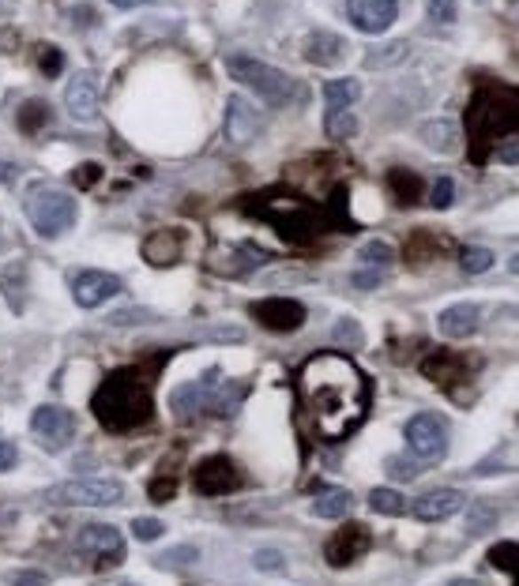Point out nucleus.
Returning a JSON list of instances; mask_svg holds the SVG:
<instances>
[{
    "mask_svg": "<svg viewBox=\"0 0 519 586\" xmlns=\"http://www.w3.org/2000/svg\"><path fill=\"white\" fill-rule=\"evenodd\" d=\"M253 316L267 327V331H279V335H290L305 324V305L294 297H267L253 305Z\"/></svg>",
    "mask_w": 519,
    "mask_h": 586,
    "instance_id": "obj_10",
    "label": "nucleus"
},
{
    "mask_svg": "<svg viewBox=\"0 0 519 586\" xmlns=\"http://www.w3.org/2000/svg\"><path fill=\"white\" fill-rule=\"evenodd\" d=\"M358 98H361V83H358V79H332V83L324 87L327 109H350Z\"/></svg>",
    "mask_w": 519,
    "mask_h": 586,
    "instance_id": "obj_22",
    "label": "nucleus"
},
{
    "mask_svg": "<svg viewBox=\"0 0 519 586\" xmlns=\"http://www.w3.org/2000/svg\"><path fill=\"white\" fill-rule=\"evenodd\" d=\"M90 410L98 418V425H106L109 433H129L151 421L154 399L136 372H109L102 379V387L94 391Z\"/></svg>",
    "mask_w": 519,
    "mask_h": 586,
    "instance_id": "obj_2",
    "label": "nucleus"
},
{
    "mask_svg": "<svg viewBox=\"0 0 519 586\" xmlns=\"http://www.w3.org/2000/svg\"><path fill=\"white\" fill-rule=\"evenodd\" d=\"M324 129H327V136H332V139H346V136L358 132V121L350 117V109H327Z\"/></svg>",
    "mask_w": 519,
    "mask_h": 586,
    "instance_id": "obj_27",
    "label": "nucleus"
},
{
    "mask_svg": "<svg viewBox=\"0 0 519 586\" xmlns=\"http://www.w3.org/2000/svg\"><path fill=\"white\" fill-rule=\"evenodd\" d=\"M162 530L166 527H162L159 519H136L132 522V534L139 537V542H154V537H162Z\"/></svg>",
    "mask_w": 519,
    "mask_h": 586,
    "instance_id": "obj_33",
    "label": "nucleus"
},
{
    "mask_svg": "<svg viewBox=\"0 0 519 586\" xmlns=\"http://www.w3.org/2000/svg\"><path fill=\"white\" fill-rule=\"evenodd\" d=\"M396 260V248H391L388 241H369V245H361V263H369V267H384Z\"/></svg>",
    "mask_w": 519,
    "mask_h": 586,
    "instance_id": "obj_29",
    "label": "nucleus"
},
{
    "mask_svg": "<svg viewBox=\"0 0 519 586\" xmlns=\"http://www.w3.org/2000/svg\"><path fill=\"white\" fill-rule=\"evenodd\" d=\"M30 433H35V440L42 448L60 451V448H68V440L75 436V418L65 406H38L35 418H30Z\"/></svg>",
    "mask_w": 519,
    "mask_h": 586,
    "instance_id": "obj_8",
    "label": "nucleus"
},
{
    "mask_svg": "<svg viewBox=\"0 0 519 586\" xmlns=\"http://www.w3.org/2000/svg\"><path fill=\"white\" fill-rule=\"evenodd\" d=\"M369 508L376 515H403L406 512V500H403L399 488L381 485V488H373V493H369Z\"/></svg>",
    "mask_w": 519,
    "mask_h": 586,
    "instance_id": "obj_23",
    "label": "nucleus"
},
{
    "mask_svg": "<svg viewBox=\"0 0 519 586\" xmlns=\"http://www.w3.org/2000/svg\"><path fill=\"white\" fill-rule=\"evenodd\" d=\"M193 481H196V488L203 496H226V493H233V488H241V473L226 455H211L196 466Z\"/></svg>",
    "mask_w": 519,
    "mask_h": 586,
    "instance_id": "obj_9",
    "label": "nucleus"
},
{
    "mask_svg": "<svg viewBox=\"0 0 519 586\" xmlns=\"http://www.w3.org/2000/svg\"><path fill=\"white\" fill-rule=\"evenodd\" d=\"M403 436H406V448H411L421 463H436V458L448 451V421L440 414H433V410L414 414L406 421Z\"/></svg>",
    "mask_w": 519,
    "mask_h": 586,
    "instance_id": "obj_6",
    "label": "nucleus"
},
{
    "mask_svg": "<svg viewBox=\"0 0 519 586\" xmlns=\"http://www.w3.org/2000/svg\"><path fill=\"white\" fill-rule=\"evenodd\" d=\"M226 72L238 79L241 87H248L253 94H260L267 105H290V102L297 98V90H302L294 75L279 72V68H271V65H263V60H256V57H230V60H226Z\"/></svg>",
    "mask_w": 519,
    "mask_h": 586,
    "instance_id": "obj_3",
    "label": "nucleus"
},
{
    "mask_svg": "<svg viewBox=\"0 0 519 586\" xmlns=\"http://www.w3.org/2000/svg\"><path fill=\"white\" fill-rule=\"evenodd\" d=\"M391 181H403V199H414V196H418L411 173H391Z\"/></svg>",
    "mask_w": 519,
    "mask_h": 586,
    "instance_id": "obj_42",
    "label": "nucleus"
},
{
    "mask_svg": "<svg viewBox=\"0 0 519 586\" xmlns=\"http://www.w3.org/2000/svg\"><path fill=\"white\" fill-rule=\"evenodd\" d=\"M490 564L508 567V572L519 575V545H515V542H500V545H493V549H490ZM515 586H519V579H515Z\"/></svg>",
    "mask_w": 519,
    "mask_h": 586,
    "instance_id": "obj_28",
    "label": "nucleus"
},
{
    "mask_svg": "<svg viewBox=\"0 0 519 586\" xmlns=\"http://www.w3.org/2000/svg\"><path fill=\"white\" fill-rule=\"evenodd\" d=\"M354 508V496L346 493V488H327V493L317 496V504H312V515H320V519H342V515H350Z\"/></svg>",
    "mask_w": 519,
    "mask_h": 586,
    "instance_id": "obj_21",
    "label": "nucleus"
},
{
    "mask_svg": "<svg viewBox=\"0 0 519 586\" xmlns=\"http://www.w3.org/2000/svg\"><path fill=\"white\" fill-rule=\"evenodd\" d=\"M98 98H102V83H98V75H94L90 68L75 72V75L68 79L65 105H68V113H72V117L90 121L94 113H98Z\"/></svg>",
    "mask_w": 519,
    "mask_h": 586,
    "instance_id": "obj_13",
    "label": "nucleus"
},
{
    "mask_svg": "<svg viewBox=\"0 0 519 586\" xmlns=\"http://www.w3.org/2000/svg\"><path fill=\"white\" fill-rule=\"evenodd\" d=\"M512 275H519V256H515V260H512Z\"/></svg>",
    "mask_w": 519,
    "mask_h": 586,
    "instance_id": "obj_47",
    "label": "nucleus"
},
{
    "mask_svg": "<svg viewBox=\"0 0 519 586\" xmlns=\"http://www.w3.org/2000/svg\"><path fill=\"white\" fill-rule=\"evenodd\" d=\"M426 15L433 23H455L460 20V4L455 0H426Z\"/></svg>",
    "mask_w": 519,
    "mask_h": 586,
    "instance_id": "obj_31",
    "label": "nucleus"
},
{
    "mask_svg": "<svg viewBox=\"0 0 519 586\" xmlns=\"http://www.w3.org/2000/svg\"><path fill=\"white\" fill-rule=\"evenodd\" d=\"M181 237L177 233H151L147 237V245H144V256L151 260V263H159V267H169L173 260L181 256Z\"/></svg>",
    "mask_w": 519,
    "mask_h": 586,
    "instance_id": "obj_20",
    "label": "nucleus"
},
{
    "mask_svg": "<svg viewBox=\"0 0 519 586\" xmlns=\"http://www.w3.org/2000/svg\"><path fill=\"white\" fill-rule=\"evenodd\" d=\"M429 203H433L436 211L452 207V203H455V181H452V177H436V181L429 184Z\"/></svg>",
    "mask_w": 519,
    "mask_h": 586,
    "instance_id": "obj_30",
    "label": "nucleus"
},
{
    "mask_svg": "<svg viewBox=\"0 0 519 586\" xmlns=\"http://www.w3.org/2000/svg\"><path fill=\"white\" fill-rule=\"evenodd\" d=\"M406 57V45L403 42H388V45H376V50L366 53V68H391V65H399V60Z\"/></svg>",
    "mask_w": 519,
    "mask_h": 586,
    "instance_id": "obj_25",
    "label": "nucleus"
},
{
    "mask_svg": "<svg viewBox=\"0 0 519 586\" xmlns=\"http://www.w3.org/2000/svg\"><path fill=\"white\" fill-rule=\"evenodd\" d=\"M106 4H114V8H121V12H132V8L151 4V0H106Z\"/></svg>",
    "mask_w": 519,
    "mask_h": 586,
    "instance_id": "obj_43",
    "label": "nucleus"
},
{
    "mask_svg": "<svg viewBox=\"0 0 519 586\" xmlns=\"http://www.w3.org/2000/svg\"><path fill=\"white\" fill-rule=\"evenodd\" d=\"M418 139L436 154H448L460 147V124L448 121V117H436V121H421L418 124Z\"/></svg>",
    "mask_w": 519,
    "mask_h": 586,
    "instance_id": "obj_17",
    "label": "nucleus"
},
{
    "mask_svg": "<svg viewBox=\"0 0 519 586\" xmlns=\"http://www.w3.org/2000/svg\"><path fill=\"white\" fill-rule=\"evenodd\" d=\"M399 20V0H350V23L366 35H384Z\"/></svg>",
    "mask_w": 519,
    "mask_h": 586,
    "instance_id": "obj_14",
    "label": "nucleus"
},
{
    "mask_svg": "<svg viewBox=\"0 0 519 586\" xmlns=\"http://www.w3.org/2000/svg\"><path fill=\"white\" fill-rule=\"evenodd\" d=\"M15 177H20V169H15V166H4V162H0V181H15Z\"/></svg>",
    "mask_w": 519,
    "mask_h": 586,
    "instance_id": "obj_45",
    "label": "nucleus"
},
{
    "mask_svg": "<svg viewBox=\"0 0 519 586\" xmlns=\"http://www.w3.org/2000/svg\"><path fill=\"white\" fill-rule=\"evenodd\" d=\"M267 260H271V252H263V248H253V245H238L233 248V275H253L256 267H263Z\"/></svg>",
    "mask_w": 519,
    "mask_h": 586,
    "instance_id": "obj_24",
    "label": "nucleus"
},
{
    "mask_svg": "<svg viewBox=\"0 0 519 586\" xmlns=\"http://www.w3.org/2000/svg\"><path fill=\"white\" fill-rule=\"evenodd\" d=\"M297 395L309 429L320 440H346L369 410V379L350 357L324 350L297 372Z\"/></svg>",
    "mask_w": 519,
    "mask_h": 586,
    "instance_id": "obj_1",
    "label": "nucleus"
},
{
    "mask_svg": "<svg viewBox=\"0 0 519 586\" xmlns=\"http://www.w3.org/2000/svg\"><path fill=\"white\" fill-rule=\"evenodd\" d=\"M60 65H65V57H60L57 50H42V72L45 75H50V79L60 75Z\"/></svg>",
    "mask_w": 519,
    "mask_h": 586,
    "instance_id": "obj_36",
    "label": "nucleus"
},
{
    "mask_svg": "<svg viewBox=\"0 0 519 586\" xmlns=\"http://www.w3.org/2000/svg\"><path fill=\"white\" fill-rule=\"evenodd\" d=\"M482 324V309L475 305V301H460V305H448L444 312H440V335H448V339H467V335H475Z\"/></svg>",
    "mask_w": 519,
    "mask_h": 586,
    "instance_id": "obj_16",
    "label": "nucleus"
},
{
    "mask_svg": "<svg viewBox=\"0 0 519 586\" xmlns=\"http://www.w3.org/2000/svg\"><path fill=\"white\" fill-rule=\"evenodd\" d=\"M490 267H493V252L490 248H475V245H470V248L460 252V271L463 275H485Z\"/></svg>",
    "mask_w": 519,
    "mask_h": 586,
    "instance_id": "obj_26",
    "label": "nucleus"
},
{
    "mask_svg": "<svg viewBox=\"0 0 519 586\" xmlns=\"http://www.w3.org/2000/svg\"><path fill=\"white\" fill-rule=\"evenodd\" d=\"M497 158L505 166H519V139H508V144H500L497 147Z\"/></svg>",
    "mask_w": 519,
    "mask_h": 586,
    "instance_id": "obj_39",
    "label": "nucleus"
},
{
    "mask_svg": "<svg viewBox=\"0 0 519 586\" xmlns=\"http://www.w3.org/2000/svg\"><path fill=\"white\" fill-rule=\"evenodd\" d=\"M114 324H124V320H147V312H117V316H109Z\"/></svg>",
    "mask_w": 519,
    "mask_h": 586,
    "instance_id": "obj_44",
    "label": "nucleus"
},
{
    "mask_svg": "<svg viewBox=\"0 0 519 586\" xmlns=\"http://www.w3.org/2000/svg\"><path fill=\"white\" fill-rule=\"evenodd\" d=\"M75 545H80L83 552H117L121 549V534L114 527H106V522H90V527L80 530Z\"/></svg>",
    "mask_w": 519,
    "mask_h": 586,
    "instance_id": "obj_19",
    "label": "nucleus"
},
{
    "mask_svg": "<svg viewBox=\"0 0 519 586\" xmlns=\"http://www.w3.org/2000/svg\"><path fill=\"white\" fill-rule=\"evenodd\" d=\"M98 181H102V166L98 162H83V166L72 169V184L75 188H94Z\"/></svg>",
    "mask_w": 519,
    "mask_h": 586,
    "instance_id": "obj_32",
    "label": "nucleus"
},
{
    "mask_svg": "<svg viewBox=\"0 0 519 586\" xmlns=\"http://www.w3.org/2000/svg\"><path fill=\"white\" fill-rule=\"evenodd\" d=\"M196 560V549H177V552H166V557H159V564H193Z\"/></svg>",
    "mask_w": 519,
    "mask_h": 586,
    "instance_id": "obj_41",
    "label": "nucleus"
},
{
    "mask_svg": "<svg viewBox=\"0 0 519 586\" xmlns=\"http://www.w3.org/2000/svg\"><path fill=\"white\" fill-rule=\"evenodd\" d=\"M475 522H470V534H478L482 527H485V522H490V527H493V519H497V508H493V504H475Z\"/></svg>",
    "mask_w": 519,
    "mask_h": 586,
    "instance_id": "obj_35",
    "label": "nucleus"
},
{
    "mask_svg": "<svg viewBox=\"0 0 519 586\" xmlns=\"http://www.w3.org/2000/svg\"><path fill=\"white\" fill-rule=\"evenodd\" d=\"M354 286L358 290H376V286H381V282H384V275L381 271H376V267H361V271H354Z\"/></svg>",
    "mask_w": 519,
    "mask_h": 586,
    "instance_id": "obj_34",
    "label": "nucleus"
},
{
    "mask_svg": "<svg viewBox=\"0 0 519 586\" xmlns=\"http://www.w3.org/2000/svg\"><path fill=\"white\" fill-rule=\"evenodd\" d=\"M75 215H80L75 199L68 192H60V188H35V192H27V218L38 237H60L75 226Z\"/></svg>",
    "mask_w": 519,
    "mask_h": 586,
    "instance_id": "obj_4",
    "label": "nucleus"
},
{
    "mask_svg": "<svg viewBox=\"0 0 519 586\" xmlns=\"http://www.w3.org/2000/svg\"><path fill=\"white\" fill-rule=\"evenodd\" d=\"M15 463H20V451H15V443L0 440V473H8Z\"/></svg>",
    "mask_w": 519,
    "mask_h": 586,
    "instance_id": "obj_37",
    "label": "nucleus"
},
{
    "mask_svg": "<svg viewBox=\"0 0 519 586\" xmlns=\"http://www.w3.org/2000/svg\"><path fill=\"white\" fill-rule=\"evenodd\" d=\"M463 504H467V496L460 493V488H433V493L418 496V500L411 504V512H414V519H421V522H444V519H452V515H460Z\"/></svg>",
    "mask_w": 519,
    "mask_h": 586,
    "instance_id": "obj_15",
    "label": "nucleus"
},
{
    "mask_svg": "<svg viewBox=\"0 0 519 586\" xmlns=\"http://www.w3.org/2000/svg\"><path fill=\"white\" fill-rule=\"evenodd\" d=\"M124 290V282L109 271H80L72 278V297L80 309H98L109 297H117Z\"/></svg>",
    "mask_w": 519,
    "mask_h": 586,
    "instance_id": "obj_11",
    "label": "nucleus"
},
{
    "mask_svg": "<svg viewBox=\"0 0 519 586\" xmlns=\"http://www.w3.org/2000/svg\"><path fill=\"white\" fill-rule=\"evenodd\" d=\"M448 586H482V582H475V579H455V582H448Z\"/></svg>",
    "mask_w": 519,
    "mask_h": 586,
    "instance_id": "obj_46",
    "label": "nucleus"
},
{
    "mask_svg": "<svg viewBox=\"0 0 519 586\" xmlns=\"http://www.w3.org/2000/svg\"><path fill=\"white\" fill-rule=\"evenodd\" d=\"M263 132V113L256 102H248L245 94H230L226 102V121H223V136L233 147H248L253 139Z\"/></svg>",
    "mask_w": 519,
    "mask_h": 586,
    "instance_id": "obj_7",
    "label": "nucleus"
},
{
    "mask_svg": "<svg viewBox=\"0 0 519 586\" xmlns=\"http://www.w3.org/2000/svg\"><path fill=\"white\" fill-rule=\"evenodd\" d=\"M53 504H72V508H109V504H121L124 485L117 478H75L50 488Z\"/></svg>",
    "mask_w": 519,
    "mask_h": 586,
    "instance_id": "obj_5",
    "label": "nucleus"
},
{
    "mask_svg": "<svg viewBox=\"0 0 519 586\" xmlns=\"http://www.w3.org/2000/svg\"><path fill=\"white\" fill-rule=\"evenodd\" d=\"M373 545V537L366 527H354V522H346V527L339 534L327 537V545H324V560L332 564V567H346V564H354L358 557H366Z\"/></svg>",
    "mask_w": 519,
    "mask_h": 586,
    "instance_id": "obj_12",
    "label": "nucleus"
},
{
    "mask_svg": "<svg viewBox=\"0 0 519 586\" xmlns=\"http://www.w3.org/2000/svg\"><path fill=\"white\" fill-rule=\"evenodd\" d=\"M342 57H346V38L327 35V30H317V35L309 38V45H305V60H309V65H317V68L335 65V60H342Z\"/></svg>",
    "mask_w": 519,
    "mask_h": 586,
    "instance_id": "obj_18",
    "label": "nucleus"
},
{
    "mask_svg": "<svg viewBox=\"0 0 519 586\" xmlns=\"http://www.w3.org/2000/svg\"><path fill=\"white\" fill-rule=\"evenodd\" d=\"M253 560H256V567H263V572H279V567L287 564V560L279 557V552H267V549H263V552H256Z\"/></svg>",
    "mask_w": 519,
    "mask_h": 586,
    "instance_id": "obj_40",
    "label": "nucleus"
},
{
    "mask_svg": "<svg viewBox=\"0 0 519 586\" xmlns=\"http://www.w3.org/2000/svg\"><path fill=\"white\" fill-rule=\"evenodd\" d=\"M30 121H45V105H38V102H30L23 113H20V124H23V132H35L30 129Z\"/></svg>",
    "mask_w": 519,
    "mask_h": 586,
    "instance_id": "obj_38",
    "label": "nucleus"
}]
</instances>
